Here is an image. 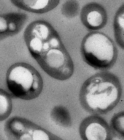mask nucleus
<instances>
[{
  "instance_id": "7",
  "label": "nucleus",
  "mask_w": 124,
  "mask_h": 140,
  "mask_svg": "<svg viewBox=\"0 0 124 140\" xmlns=\"http://www.w3.org/2000/svg\"><path fill=\"white\" fill-rule=\"evenodd\" d=\"M12 108L11 98L7 94L0 91V121L5 120L8 117Z\"/></svg>"
},
{
  "instance_id": "5",
  "label": "nucleus",
  "mask_w": 124,
  "mask_h": 140,
  "mask_svg": "<svg viewBox=\"0 0 124 140\" xmlns=\"http://www.w3.org/2000/svg\"><path fill=\"white\" fill-rule=\"evenodd\" d=\"M24 120L20 117L13 116L6 122L4 130L7 137L12 140H22L28 138V134L25 133Z\"/></svg>"
},
{
  "instance_id": "4",
  "label": "nucleus",
  "mask_w": 124,
  "mask_h": 140,
  "mask_svg": "<svg viewBox=\"0 0 124 140\" xmlns=\"http://www.w3.org/2000/svg\"><path fill=\"white\" fill-rule=\"evenodd\" d=\"M82 49L85 61L95 68H106L114 61V45L108 37L101 34L94 33L88 36L83 43Z\"/></svg>"
},
{
  "instance_id": "3",
  "label": "nucleus",
  "mask_w": 124,
  "mask_h": 140,
  "mask_svg": "<svg viewBox=\"0 0 124 140\" xmlns=\"http://www.w3.org/2000/svg\"><path fill=\"white\" fill-rule=\"evenodd\" d=\"M49 44L48 48L41 49L33 56L43 70L51 77L58 80L67 79L72 75L73 61L65 51Z\"/></svg>"
},
{
  "instance_id": "8",
  "label": "nucleus",
  "mask_w": 124,
  "mask_h": 140,
  "mask_svg": "<svg viewBox=\"0 0 124 140\" xmlns=\"http://www.w3.org/2000/svg\"><path fill=\"white\" fill-rule=\"evenodd\" d=\"M116 37L120 45H124V13L121 12L117 17L115 24Z\"/></svg>"
},
{
  "instance_id": "15",
  "label": "nucleus",
  "mask_w": 124,
  "mask_h": 140,
  "mask_svg": "<svg viewBox=\"0 0 124 140\" xmlns=\"http://www.w3.org/2000/svg\"><path fill=\"white\" fill-rule=\"evenodd\" d=\"M49 43L51 45L54 47H57L59 45V42L57 39L55 38L51 39Z\"/></svg>"
},
{
  "instance_id": "13",
  "label": "nucleus",
  "mask_w": 124,
  "mask_h": 140,
  "mask_svg": "<svg viewBox=\"0 0 124 140\" xmlns=\"http://www.w3.org/2000/svg\"><path fill=\"white\" fill-rule=\"evenodd\" d=\"M38 30L34 29L33 32L39 37L44 39L46 38L48 34V30L45 25H40L38 26Z\"/></svg>"
},
{
  "instance_id": "16",
  "label": "nucleus",
  "mask_w": 124,
  "mask_h": 140,
  "mask_svg": "<svg viewBox=\"0 0 124 140\" xmlns=\"http://www.w3.org/2000/svg\"><path fill=\"white\" fill-rule=\"evenodd\" d=\"M8 27L9 30L11 31L15 30L16 27V25L13 22L10 23L8 25Z\"/></svg>"
},
{
  "instance_id": "2",
  "label": "nucleus",
  "mask_w": 124,
  "mask_h": 140,
  "mask_svg": "<svg viewBox=\"0 0 124 140\" xmlns=\"http://www.w3.org/2000/svg\"><path fill=\"white\" fill-rule=\"evenodd\" d=\"M117 80L109 74L97 75L87 79L84 92L89 106L93 109L103 110L115 101L118 95Z\"/></svg>"
},
{
  "instance_id": "10",
  "label": "nucleus",
  "mask_w": 124,
  "mask_h": 140,
  "mask_svg": "<svg viewBox=\"0 0 124 140\" xmlns=\"http://www.w3.org/2000/svg\"><path fill=\"white\" fill-rule=\"evenodd\" d=\"M53 118L59 124L64 126L66 124L67 119V112L63 107H55L52 111Z\"/></svg>"
},
{
  "instance_id": "6",
  "label": "nucleus",
  "mask_w": 124,
  "mask_h": 140,
  "mask_svg": "<svg viewBox=\"0 0 124 140\" xmlns=\"http://www.w3.org/2000/svg\"><path fill=\"white\" fill-rule=\"evenodd\" d=\"M85 136L89 140H104L107 137L105 129L100 124L93 122L86 128L85 132Z\"/></svg>"
},
{
  "instance_id": "11",
  "label": "nucleus",
  "mask_w": 124,
  "mask_h": 140,
  "mask_svg": "<svg viewBox=\"0 0 124 140\" xmlns=\"http://www.w3.org/2000/svg\"><path fill=\"white\" fill-rule=\"evenodd\" d=\"M24 4L30 8L35 10H39L45 8L47 5L49 0H23Z\"/></svg>"
},
{
  "instance_id": "9",
  "label": "nucleus",
  "mask_w": 124,
  "mask_h": 140,
  "mask_svg": "<svg viewBox=\"0 0 124 140\" xmlns=\"http://www.w3.org/2000/svg\"><path fill=\"white\" fill-rule=\"evenodd\" d=\"M86 18L87 23L92 27H98L102 23L103 16L98 11L93 10L90 11L87 14Z\"/></svg>"
},
{
  "instance_id": "1",
  "label": "nucleus",
  "mask_w": 124,
  "mask_h": 140,
  "mask_svg": "<svg viewBox=\"0 0 124 140\" xmlns=\"http://www.w3.org/2000/svg\"><path fill=\"white\" fill-rule=\"evenodd\" d=\"M8 87L16 97L24 100L34 99L39 95L43 87L42 78L31 65L23 63L11 70L7 81Z\"/></svg>"
},
{
  "instance_id": "14",
  "label": "nucleus",
  "mask_w": 124,
  "mask_h": 140,
  "mask_svg": "<svg viewBox=\"0 0 124 140\" xmlns=\"http://www.w3.org/2000/svg\"><path fill=\"white\" fill-rule=\"evenodd\" d=\"M7 24L6 20L0 16V32L5 31L7 29Z\"/></svg>"
},
{
  "instance_id": "12",
  "label": "nucleus",
  "mask_w": 124,
  "mask_h": 140,
  "mask_svg": "<svg viewBox=\"0 0 124 140\" xmlns=\"http://www.w3.org/2000/svg\"><path fill=\"white\" fill-rule=\"evenodd\" d=\"M42 43L40 40L37 38L32 39L29 43V48L32 56L39 52L41 51Z\"/></svg>"
}]
</instances>
